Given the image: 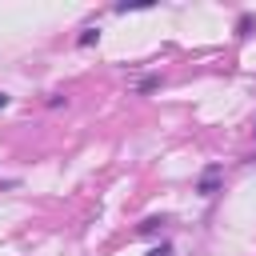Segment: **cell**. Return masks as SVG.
Returning a JSON list of instances; mask_svg holds the SVG:
<instances>
[{
    "mask_svg": "<svg viewBox=\"0 0 256 256\" xmlns=\"http://www.w3.org/2000/svg\"><path fill=\"white\" fill-rule=\"evenodd\" d=\"M4 104H8V96H4V92H0V108H4Z\"/></svg>",
    "mask_w": 256,
    "mask_h": 256,
    "instance_id": "obj_3",
    "label": "cell"
},
{
    "mask_svg": "<svg viewBox=\"0 0 256 256\" xmlns=\"http://www.w3.org/2000/svg\"><path fill=\"white\" fill-rule=\"evenodd\" d=\"M148 256H168V248H164V244H160V248H152V252H148Z\"/></svg>",
    "mask_w": 256,
    "mask_h": 256,
    "instance_id": "obj_2",
    "label": "cell"
},
{
    "mask_svg": "<svg viewBox=\"0 0 256 256\" xmlns=\"http://www.w3.org/2000/svg\"><path fill=\"white\" fill-rule=\"evenodd\" d=\"M212 188H216V168H212V172L200 180V192H204V196H212Z\"/></svg>",
    "mask_w": 256,
    "mask_h": 256,
    "instance_id": "obj_1",
    "label": "cell"
}]
</instances>
